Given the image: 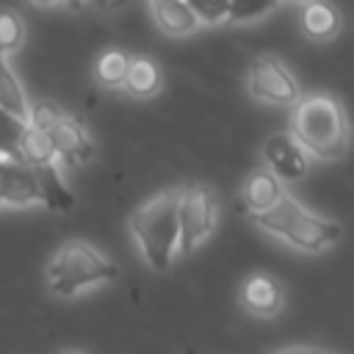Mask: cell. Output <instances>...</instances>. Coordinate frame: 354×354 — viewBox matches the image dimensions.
I'll return each mask as SVG.
<instances>
[{
    "label": "cell",
    "mask_w": 354,
    "mask_h": 354,
    "mask_svg": "<svg viewBox=\"0 0 354 354\" xmlns=\"http://www.w3.org/2000/svg\"><path fill=\"white\" fill-rule=\"evenodd\" d=\"M290 136L318 160H335L348 149V122L329 94H310L293 102Z\"/></svg>",
    "instance_id": "obj_1"
},
{
    "label": "cell",
    "mask_w": 354,
    "mask_h": 354,
    "mask_svg": "<svg viewBox=\"0 0 354 354\" xmlns=\"http://www.w3.org/2000/svg\"><path fill=\"white\" fill-rule=\"evenodd\" d=\"M252 218L260 230L285 238L290 246H296L299 252H307V254H318V252L329 249L343 232L337 221L310 213L288 194H282V199L274 202L271 207L252 213Z\"/></svg>",
    "instance_id": "obj_2"
},
{
    "label": "cell",
    "mask_w": 354,
    "mask_h": 354,
    "mask_svg": "<svg viewBox=\"0 0 354 354\" xmlns=\"http://www.w3.org/2000/svg\"><path fill=\"white\" fill-rule=\"evenodd\" d=\"M130 232L138 241L144 260L155 271H166L180 249V221H177V191H163L147 199L130 216Z\"/></svg>",
    "instance_id": "obj_3"
},
{
    "label": "cell",
    "mask_w": 354,
    "mask_h": 354,
    "mask_svg": "<svg viewBox=\"0 0 354 354\" xmlns=\"http://www.w3.org/2000/svg\"><path fill=\"white\" fill-rule=\"evenodd\" d=\"M119 277V268L86 241H66L47 263V285L58 296H75Z\"/></svg>",
    "instance_id": "obj_4"
},
{
    "label": "cell",
    "mask_w": 354,
    "mask_h": 354,
    "mask_svg": "<svg viewBox=\"0 0 354 354\" xmlns=\"http://www.w3.org/2000/svg\"><path fill=\"white\" fill-rule=\"evenodd\" d=\"M177 221H180V249L183 254L194 252L216 224V196L207 185L196 183L177 191Z\"/></svg>",
    "instance_id": "obj_5"
},
{
    "label": "cell",
    "mask_w": 354,
    "mask_h": 354,
    "mask_svg": "<svg viewBox=\"0 0 354 354\" xmlns=\"http://www.w3.org/2000/svg\"><path fill=\"white\" fill-rule=\"evenodd\" d=\"M246 88L254 100L268 102V105H293L301 97L299 80L288 72L285 64H279L277 58H254L246 75Z\"/></svg>",
    "instance_id": "obj_6"
},
{
    "label": "cell",
    "mask_w": 354,
    "mask_h": 354,
    "mask_svg": "<svg viewBox=\"0 0 354 354\" xmlns=\"http://www.w3.org/2000/svg\"><path fill=\"white\" fill-rule=\"evenodd\" d=\"M263 160H266V169H271L285 183L301 180L310 171L307 152H304V147L290 133H274V136H268L266 144H263Z\"/></svg>",
    "instance_id": "obj_7"
},
{
    "label": "cell",
    "mask_w": 354,
    "mask_h": 354,
    "mask_svg": "<svg viewBox=\"0 0 354 354\" xmlns=\"http://www.w3.org/2000/svg\"><path fill=\"white\" fill-rule=\"evenodd\" d=\"M50 138H53V147H55V155L66 163V166H80V163H88L91 155H94V141L88 138L86 127L80 119L75 116H58L50 127H47Z\"/></svg>",
    "instance_id": "obj_8"
},
{
    "label": "cell",
    "mask_w": 354,
    "mask_h": 354,
    "mask_svg": "<svg viewBox=\"0 0 354 354\" xmlns=\"http://www.w3.org/2000/svg\"><path fill=\"white\" fill-rule=\"evenodd\" d=\"M238 301L246 313H252L257 318H274L285 304V293H282V285L274 277L252 274V277L243 279V285L238 290Z\"/></svg>",
    "instance_id": "obj_9"
},
{
    "label": "cell",
    "mask_w": 354,
    "mask_h": 354,
    "mask_svg": "<svg viewBox=\"0 0 354 354\" xmlns=\"http://www.w3.org/2000/svg\"><path fill=\"white\" fill-rule=\"evenodd\" d=\"M33 202H41L33 166L19 160V158H6V166H3V205L25 207V205H33Z\"/></svg>",
    "instance_id": "obj_10"
},
{
    "label": "cell",
    "mask_w": 354,
    "mask_h": 354,
    "mask_svg": "<svg viewBox=\"0 0 354 354\" xmlns=\"http://www.w3.org/2000/svg\"><path fill=\"white\" fill-rule=\"evenodd\" d=\"M299 25L307 39L329 41L332 36H337L343 19H340V11L329 0H304L299 11Z\"/></svg>",
    "instance_id": "obj_11"
},
{
    "label": "cell",
    "mask_w": 354,
    "mask_h": 354,
    "mask_svg": "<svg viewBox=\"0 0 354 354\" xmlns=\"http://www.w3.org/2000/svg\"><path fill=\"white\" fill-rule=\"evenodd\" d=\"M282 194H285L282 191V180L271 169H257L241 185V205L249 213H260V210L271 207L274 202H279Z\"/></svg>",
    "instance_id": "obj_12"
},
{
    "label": "cell",
    "mask_w": 354,
    "mask_h": 354,
    "mask_svg": "<svg viewBox=\"0 0 354 354\" xmlns=\"http://www.w3.org/2000/svg\"><path fill=\"white\" fill-rule=\"evenodd\" d=\"M160 86H163V72L152 58H147V55L130 58V66H127L122 88L133 100H149V97H155L160 91Z\"/></svg>",
    "instance_id": "obj_13"
},
{
    "label": "cell",
    "mask_w": 354,
    "mask_h": 354,
    "mask_svg": "<svg viewBox=\"0 0 354 354\" xmlns=\"http://www.w3.org/2000/svg\"><path fill=\"white\" fill-rule=\"evenodd\" d=\"M149 8H152V19L158 22V28L169 36H188L202 25L185 0H169V3L149 6Z\"/></svg>",
    "instance_id": "obj_14"
},
{
    "label": "cell",
    "mask_w": 354,
    "mask_h": 354,
    "mask_svg": "<svg viewBox=\"0 0 354 354\" xmlns=\"http://www.w3.org/2000/svg\"><path fill=\"white\" fill-rule=\"evenodd\" d=\"M33 174H36V183H39L41 202H44L50 210H69V207L75 205V196H72V191L66 188L64 177L58 174L55 163L33 166Z\"/></svg>",
    "instance_id": "obj_15"
},
{
    "label": "cell",
    "mask_w": 354,
    "mask_h": 354,
    "mask_svg": "<svg viewBox=\"0 0 354 354\" xmlns=\"http://www.w3.org/2000/svg\"><path fill=\"white\" fill-rule=\"evenodd\" d=\"M0 108H6L8 113L19 116L22 122H30V102H28V97L22 91L19 77L8 66L6 53H0Z\"/></svg>",
    "instance_id": "obj_16"
},
{
    "label": "cell",
    "mask_w": 354,
    "mask_h": 354,
    "mask_svg": "<svg viewBox=\"0 0 354 354\" xmlns=\"http://www.w3.org/2000/svg\"><path fill=\"white\" fill-rule=\"evenodd\" d=\"M19 158L30 166H41V163H55V147L47 130L36 127V124H25L22 136H19Z\"/></svg>",
    "instance_id": "obj_17"
},
{
    "label": "cell",
    "mask_w": 354,
    "mask_h": 354,
    "mask_svg": "<svg viewBox=\"0 0 354 354\" xmlns=\"http://www.w3.org/2000/svg\"><path fill=\"white\" fill-rule=\"evenodd\" d=\"M127 66H130V55L124 50H105L100 58H97V66H94V77L102 88H122L124 83V75H127Z\"/></svg>",
    "instance_id": "obj_18"
},
{
    "label": "cell",
    "mask_w": 354,
    "mask_h": 354,
    "mask_svg": "<svg viewBox=\"0 0 354 354\" xmlns=\"http://www.w3.org/2000/svg\"><path fill=\"white\" fill-rule=\"evenodd\" d=\"M28 122L0 108V155L3 158H19V136ZM22 160V158H19Z\"/></svg>",
    "instance_id": "obj_19"
},
{
    "label": "cell",
    "mask_w": 354,
    "mask_h": 354,
    "mask_svg": "<svg viewBox=\"0 0 354 354\" xmlns=\"http://www.w3.org/2000/svg\"><path fill=\"white\" fill-rule=\"evenodd\" d=\"M22 39H25V22H22L19 11L0 8V53L19 50Z\"/></svg>",
    "instance_id": "obj_20"
},
{
    "label": "cell",
    "mask_w": 354,
    "mask_h": 354,
    "mask_svg": "<svg viewBox=\"0 0 354 354\" xmlns=\"http://www.w3.org/2000/svg\"><path fill=\"white\" fill-rule=\"evenodd\" d=\"M282 0H230L227 22H254L266 14H271Z\"/></svg>",
    "instance_id": "obj_21"
},
{
    "label": "cell",
    "mask_w": 354,
    "mask_h": 354,
    "mask_svg": "<svg viewBox=\"0 0 354 354\" xmlns=\"http://www.w3.org/2000/svg\"><path fill=\"white\" fill-rule=\"evenodd\" d=\"M202 25H221L230 14V0H185Z\"/></svg>",
    "instance_id": "obj_22"
},
{
    "label": "cell",
    "mask_w": 354,
    "mask_h": 354,
    "mask_svg": "<svg viewBox=\"0 0 354 354\" xmlns=\"http://www.w3.org/2000/svg\"><path fill=\"white\" fill-rule=\"evenodd\" d=\"M58 116H61V108H58L55 102L39 100V102H33V105H30V122H28V124H36V127L47 130Z\"/></svg>",
    "instance_id": "obj_23"
},
{
    "label": "cell",
    "mask_w": 354,
    "mask_h": 354,
    "mask_svg": "<svg viewBox=\"0 0 354 354\" xmlns=\"http://www.w3.org/2000/svg\"><path fill=\"white\" fill-rule=\"evenodd\" d=\"M127 3H130V0H97V6H100L102 11H108V14H113V11H122Z\"/></svg>",
    "instance_id": "obj_24"
},
{
    "label": "cell",
    "mask_w": 354,
    "mask_h": 354,
    "mask_svg": "<svg viewBox=\"0 0 354 354\" xmlns=\"http://www.w3.org/2000/svg\"><path fill=\"white\" fill-rule=\"evenodd\" d=\"M64 3H66V6L72 8V11H80V8L86 6V0H64Z\"/></svg>",
    "instance_id": "obj_25"
},
{
    "label": "cell",
    "mask_w": 354,
    "mask_h": 354,
    "mask_svg": "<svg viewBox=\"0 0 354 354\" xmlns=\"http://www.w3.org/2000/svg\"><path fill=\"white\" fill-rule=\"evenodd\" d=\"M3 166H6V158L0 155V205H3Z\"/></svg>",
    "instance_id": "obj_26"
},
{
    "label": "cell",
    "mask_w": 354,
    "mask_h": 354,
    "mask_svg": "<svg viewBox=\"0 0 354 354\" xmlns=\"http://www.w3.org/2000/svg\"><path fill=\"white\" fill-rule=\"evenodd\" d=\"M30 3H36V6H53V3H58V0H30Z\"/></svg>",
    "instance_id": "obj_27"
},
{
    "label": "cell",
    "mask_w": 354,
    "mask_h": 354,
    "mask_svg": "<svg viewBox=\"0 0 354 354\" xmlns=\"http://www.w3.org/2000/svg\"><path fill=\"white\" fill-rule=\"evenodd\" d=\"M158 3H169V0H149V6H158Z\"/></svg>",
    "instance_id": "obj_28"
},
{
    "label": "cell",
    "mask_w": 354,
    "mask_h": 354,
    "mask_svg": "<svg viewBox=\"0 0 354 354\" xmlns=\"http://www.w3.org/2000/svg\"><path fill=\"white\" fill-rule=\"evenodd\" d=\"M282 3H304V0H282Z\"/></svg>",
    "instance_id": "obj_29"
}]
</instances>
